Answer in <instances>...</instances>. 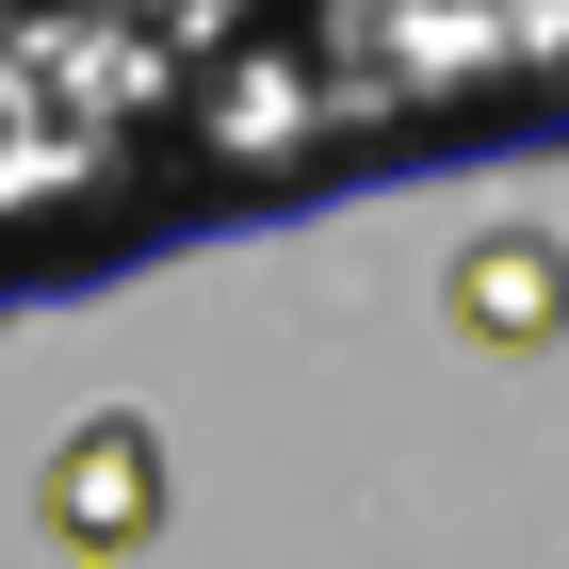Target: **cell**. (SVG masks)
<instances>
[{"instance_id":"2","label":"cell","mask_w":569,"mask_h":569,"mask_svg":"<svg viewBox=\"0 0 569 569\" xmlns=\"http://www.w3.org/2000/svg\"><path fill=\"white\" fill-rule=\"evenodd\" d=\"M439 309H456L488 358H537L569 326V244H553V228H472L456 277H439Z\"/></svg>"},{"instance_id":"1","label":"cell","mask_w":569,"mask_h":569,"mask_svg":"<svg viewBox=\"0 0 569 569\" xmlns=\"http://www.w3.org/2000/svg\"><path fill=\"white\" fill-rule=\"evenodd\" d=\"M163 521H179V488H163V423L147 407H98V423L49 439V553H147Z\"/></svg>"}]
</instances>
